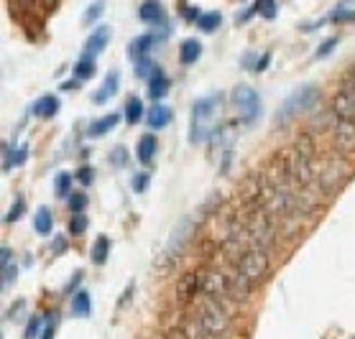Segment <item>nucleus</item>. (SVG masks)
I'll use <instances>...</instances> for the list:
<instances>
[{"label":"nucleus","mask_w":355,"mask_h":339,"mask_svg":"<svg viewBox=\"0 0 355 339\" xmlns=\"http://www.w3.org/2000/svg\"><path fill=\"white\" fill-rule=\"evenodd\" d=\"M110 163H113V166H118V169L128 163V156H125V148H123V145H118V148H113V151H110Z\"/></svg>","instance_id":"obj_37"},{"label":"nucleus","mask_w":355,"mask_h":339,"mask_svg":"<svg viewBox=\"0 0 355 339\" xmlns=\"http://www.w3.org/2000/svg\"><path fill=\"white\" fill-rule=\"evenodd\" d=\"M148 178H151V174H148V171H141V174H136V178H133V192H146Z\"/></svg>","instance_id":"obj_39"},{"label":"nucleus","mask_w":355,"mask_h":339,"mask_svg":"<svg viewBox=\"0 0 355 339\" xmlns=\"http://www.w3.org/2000/svg\"><path fill=\"white\" fill-rule=\"evenodd\" d=\"M0 266H3V288H8L10 283L16 281L18 268H16V263H13V253H10V248H6V245H3V250H0Z\"/></svg>","instance_id":"obj_19"},{"label":"nucleus","mask_w":355,"mask_h":339,"mask_svg":"<svg viewBox=\"0 0 355 339\" xmlns=\"http://www.w3.org/2000/svg\"><path fill=\"white\" fill-rule=\"evenodd\" d=\"M125 122H130V125H136V122H141L144 120V115H146V110H144V102L138 100V97H130L128 102H125Z\"/></svg>","instance_id":"obj_25"},{"label":"nucleus","mask_w":355,"mask_h":339,"mask_svg":"<svg viewBox=\"0 0 355 339\" xmlns=\"http://www.w3.org/2000/svg\"><path fill=\"white\" fill-rule=\"evenodd\" d=\"M136 64V74L141 77V80H151L156 72H159V64H156L151 57H146V59H138V62H133Z\"/></svg>","instance_id":"obj_30"},{"label":"nucleus","mask_w":355,"mask_h":339,"mask_svg":"<svg viewBox=\"0 0 355 339\" xmlns=\"http://www.w3.org/2000/svg\"><path fill=\"white\" fill-rule=\"evenodd\" d=\"M253 13H261L263 18H276V0H259L256 3V8H253Z\"/></svg>","instance_id":"obj_33"},{"label":"nucleus","mask_w":355,"mask_h":339,"mask_svg":"<svg viewBox=\"0 0 355 339\" xmlns=\"http://www.w3.org/2000/svg\"><path fill=\"white\" fill-rule=\"evenodd\" d=\"M72 181L74 176H69V174H57L54 176V192H57V196H62V199H69V194H72Z\"/></svg>","instance_id":"obj_28"},{"label":"nucleus","mask_w":355,"mask_h":339,"mask_svg":"<svg viewBox=\"0 0 355 339\" xmlns=\"http://www.w3.org/2000/svg\"><path fill=\"white\" fill-rule=\"evenodd\" d=\"M146 122H148V128L151 130L166 128V125L171 122V110L166 105H159V102H156V105L151 107V113L146 115Z\"/></svg>","instance_id":"obj_17"},{"label":"nucleus","mask_w":355,"mask_h":339,"mask_svg":"<svg viewBox=\"0 0 355 339\" xmlns=\"http://www.w3.org/2000/svg\"><path fill=\"white\" fill-rule=\"evenodd\" d=\"M253 288H256V283L248 281L243 273H238V271H233V273L227 275V293H230V299L233 301H245L253 293Z\"/></svg>","instance_id":"obj_8"},{"label":"nucleus","mask_w":355,"mask_h":339,"mask_svg":"<svg viewBox=\"0 0 355 339\" xmlns=\"http://www.w3.org/2000/svg\"><path fill=\"white\" fill-rule=\"evenodd\" d=\"M347 174H350L347 163L343 161L340 156H332L330 161H327V166H324V169L317 174V186H320V192L332 194L340 184H343V181H345Z\"/></svg>","instance_id":"obj_7"},{"label":"nucleus","mask_w":355,"mask_h":339,"mask_svg":"<svg viewBox=\"0 0 355 339\" xmlns=\"http://www.w3.org/2000/svg\"><path fill=\"white\" fill-rule=\"evenodd\" d=\"M230 301L233 299H215V296L202 293L200 299H194L192 322L200 324L210 337L223 339L225 331L230 329Z\"/></svg>","instance_id":"obj_1"},{"label":"nucleus","mask_w":355,"mask_h":339,"mask_svg":"<svg viewBox=\"0 0 355 339\" xmlns=\"http://www.w3.org/2000/svg\"><path fill=\"white\" fill-rule=\"evenodd\" d=\"M202 54V44L197 39H184L182 41V46H179V62L182 64H194Z\"/></svg>","instance_id":"obj_21"},{"label":"nucleus","mask_w":355,"mask_h":339,"mask_svg":"<svg viewBox=\"0 0 355 339\" xmlns=\"http://www.w3.org/2000/svg\"><path fill=\"white\" fill-rule=\"evenodd\" d=\"M136 156L141 163H148L154 161L156 156V136H151V133H146V136H141V140H138V148H136Z\"/></svg>","instance_id":"obj_20"},{"label":"nucleus","mask_w":355,"mask_h":339,"mask_svg":"<svg viewBox=\"0 0 355 339\" xmlns=\"http://www.w3.org/2000/svg\"><path fill=\"white\" fill-rule=\"evenodd\" d=\"M121 122V113H110V115H105V118H100V120H95L92 125L87 128V136L89 138H103V136H107L110 130L115 128Z\"/></svg>","instance_id":"obj_16"},{"label":"nucleus","mask_w":355,"mask_h":339,"mask_svg":"<svg viewBox=\"0 0 355 339\" xmlns=\"http://www.w3.org/2000/svg\"><path fill=\"white\" fill-rule=\"evenodd\" d=\"M3 151H6V163H3V169H6V171L16 169V166L26 163V156H28V148H26V145H18L13 154H10V145H6Z\"/></svg>","instance_id":"obj_26"},{"label":"nucleus","mask_w":355,"mask_h":339,"mask_svg":"<svg viewBox=\"0 0 355 339\" xmlns=\"http://www.w3.org/2000/svg\"><path fill=\"white\" fill-rule=\"evenodd\" d=\"M69 210L74 212V214H80V212H85V207H87V194H82V192H72L69 194Z\"/></svg>","instance_id":"obj_32"},{"label":"nucleus","mask_w":355,"mask_h":339,"mask_svg":"<svg viewBox=\"0 0 355 339\" xmlns=\"http://www.w3.org/2000/svg\"><path fill=\"white\" fill-rule=\"evenodd\" d=\"M51 250L57 253V255H59V253H64L67 250V240H64V237H57V240L51 242Z\"/></svg>","instance_id":"obj_43"},{"label":"nucleus","mask_w":355,"mask_h":339,"mask_svg":"<svg viewBox=\"0 0 355 339\" xmlns=\"http://www.w3.org/2000/svg\"><path fill=\"white\" fill-rule=\"evenodd\" d=\"M33 230L39 235H49L54 230V214H51L49 207H39L36 210V214H33Z\"/></svg>","instance_id":"obj_22"},{"label":"nucleus","mask_w":355,"mask_h":339,"mask_svg":"<svg viewBox=\"0 0 355 339\" xmlns=\"http://www.w3.org/2000/svg\"><path fill=\"white\" fill-rule=\"evenodd\" d=\"M74 87H80V80H72V82H64V84H62V89H74Z\"/></svg>","instance_id":"obj_46"},{"label":"nucleus","mask_w":355,"mask_h":339,"mask_svg":"<svg viewBox=\"0 0 355 339\" xmlns=\"http://www.w3.org/2000/svg\"><path fill=\"white\" fill-rule=\"evenodd\" d=\"M156 44V36L154 33H144V36H138V39L130 41V59L138 62V59H146L151 54V48Z\"/></svg>","instance_id":"obj_14"},{"label":"nucleus","mask_w":355,"mask_h":339,"mask_svg":"<svg viewBox=\"0 0 355 339\" xmlns=\"http://www.w3.org/2000/svg\"><path fill=\"white\" fill-rule=\"evenodd\" d=\"M89 311H92V301H89L87 291H77L72 299V314L80 316V319H87Z\"/></svg>","instance_id":"obj_24"},{"label":"nucleus","mask_w":355,"mask_h":339,"mask_svg":"<svg viewBox=\"0 0 355 339\" xmlns=\"http://www.w3.org/2000/svg\"><path fill=\"white\" fill-rule=\"evenodd\" d=\"M57 319H59L57 311H54V314H49V324H46V329H44V337H41V339H54V329H57Z\"/></svg>","instance_id":"obj_41"},{"label":"nucleus","mask_w":355,"mask_h":339,"mask_svg":"<svg viewBox=\"0 0 355 339\" xmlns=\"http://www.w3.org/2000/svg\"><path fill=\"white\" fill-rule=\"evenodd\" d=\"M338 44H340V39H338V36H332V39H327V41H324V44H322V46L317 48V59L330 57L332 51H335V46H338Z\"/></svg>","instance_id":"obj_36"},{"label":"nucleus","mask_w":355,"mask_h":339,"mask_svg":"<svg viewBox=\"0 0 355 339\" xmlns=\"http://www.w3.org/2000/svg\"><path fill=\"white\" fill-rule=\"evenodd\" d=\"M16 3H21L24 8H31V6H33V3H36V0H16Z\"/></svg>","instance_id":"obj_48"},{"label":"nucleus","mask_w":355,"mask_h":339,"mask_svg":"<svg viewBox=\"0 0 355 339\" xmlns=\"http://www.w3.org/2000/svg\"><path fill=\"white\" fill-rule=\"evenodd\" d=\"M41 329H44V319H41V316H31L28 324H26L24 339H39Z\"/></svg>","instance_id":"obj_31"},{"label":"nucleus","mask_w":355,"mask_h":339,"mask_svg":"<svg viewBox=\"0 0 355 339\" xmlns=\"http://www.w3.org/2000/svg\"><path fill=\"white\" fill-rule=\"evenodd\" d=\"M268 62H271V54H263V57L256 62V69H253V72H263V69L268 66Z\"/></svg>","instance_id":"obj_44"},{"label":"nucleus","mask_w":355,"mask_h":339,"mask_svg":"<svg viewBox=\"0 0 355 339\" xmlns=\"http://www.w3.org/2000/svg\"><path fill=\"white\" fill-rule=\"evenodd\" d=\"M85 230H87V217H85V214H74L72 219H69V232L72 235H82L85 232Z\"/></svg>","instance_id":"obj_35"},{"label":"nucleus","mask_w":355,"mask_h":339,"mask_svg":"<svg viewBox=\"0 0 355 339\" xmlns=\"http://www.w3.org/2000/svg\"><path fill=\"white\" fill-rule=\"evenodd\" d=\"M107 255H110V240H107L105 235H100V237H95V242H92L89 258H92L95 266H105Z\"/></svg>","instance_id":"obj_23"},{"label":"nucleus","mask_w":355,"mask_h":339,"mask_svg":"<svg viewBox=\"0 0 355 339\" xmlns=\"http://www.w3.org/2000/svg\"><path fill=\"white\" fill-rule=\"evenodd\" d=\"M59 105H62V102H59L57 95H44L33 102V115H36V118H54V115L59 113Z\"/></svg>","instance_id":"obj_15"},{"label":"nucleus","mask_w":355,"mask_h":339,"mask_svg":"<svg viewBox=\"0 0 355 339\" xmlns=\"http://www.w3.org/2000/svg\"><path fill=\"white\" fill-rule=\"evenodd\" d=\"M80 281H82V273H77V275H74V281L69 283V286H67V293H72V291L77 288V286H80Z\"/></svg>","instance_id":"obj_45"},{"label":"nucleus","mask_w":355,"mask_h":339,"mask_svg":"<svg viewBox=\"0 0 355 339\" xmlns=\"http://www.w3.org/2000/svg\"><path fill=\"white\" fill-rule=\"evenodd\" d=\"M220 105H223L220 92L194 100L192 118H189V140L192 143H205L212 136V125H215V115H218Z\"/></svg>","instance_id":"obj_2"},{"label":"nucleus","mask_w":355,"mask_h":339,"mask_svg":"<svg viewBox=\"0 0 355 339\" xmlns=\"http://www.w3.org/2000/svg\"><path fill=\"white\" fill-rule=\"evenodd\" d=\"M268 268H271V258H268V250H261V248H250L241 255V260L233 266V271L243 273L248 281L261 283L266 278Z\"/></svg>","instance_id":"obj_4"},{"label":"nucleus","mask_w":355,"mask_h":339,"mask_svg":"<svg viewBox=\"0 0 355 339\" xmlns=\"http://www.w3.org/2000/svg\"><path fill=\"white\" fill-rule=\"evenodd\" d=\"M103 10H105V0H97V3H92V6L87 8V13H85L82 21H85L87 26H92V21H97V18L103 16Z\"/></svg>","instance_id":"obj_34"},{"label":"nucleus","mask_w":355,"mask_h":339,"mask_svg":"<svg viewBox=\"0 0 355 339\" xmlns=\"http://www.w3.org/2000/svg\"><path fill=\"white\" fill-rule=\"evenodd\" d=\"M220 24H223V16H220L218 10H212V13H202V16L197 18V26H200V31H205V33H212Z\"/></svg>","instance_id":"obj_29"},{"label":"nucleus","mask_w":355,"mask_h":339,"mask_svg":"<svg viewBox=\"0 0 355 339\" xmlns=\"http://www.w3.org/2000/svg\"><path fill=\"white\" fill-rule=\"evenodd\" d=\"M24 210H26V202L21 199V196H18L16 204L10 207V212H8V217H6V222H18V219H21V214H24Z\"/></svg>","instance_id":"obj_38"},{"label":"nucleus","mask_w":355,"mask_h":339,"mask_svg":"<svg viewBox=\"0 0 355 339\" xmlns=\"http://www.w3.org/2000/svg\"><path fill=\"white\" fill-rule=\"evenodd\" d=\"M92 176H95V171L89 169V166H82L80 171H77V174H74V178H77V181H80V184H92Z\"/></svg>","instance_id":"obj_40"},{"label":"nucleus","mask_w":355,"mask_h":339,"mask_svg":"<svg viewBox=\"0 0 355 339\" xmlns=\"http://www.w3.org/2000/svg\"><path fill=\"white\" fill-rule=\"evenodd\" d=\"M118 87H121V74L110 72L105 77V82H103V87L92 95V102H95V105H105V102H110V100L115 97V92H118Z\"/></svg>","instance_id":"obj_12"},{"label":"nucleus","mask_w":355,"mask_h":339,"mask_svg":"<svg viewBox=\"0 0 355 339\" xmlns=\"http://www.w3.org/2000/svg\"><path fill=\"white\" fill-rule=\"evenodd\" d=\"M332 115H338L343 120L355 122V95L347 89H338V95L332 100Z\"/></svg>","instance_id":"obj_9"},{"label":"nucleus","mask_w":355,"mask_h":339,"mask_svg":"<svg viewBox=\"0 0 355 339\" xmlns=\"http://www.w3.org/2000/svg\"><path fill=\"white\" fill-rule=\"evenodd\" d=\"M107 41H110V28H105V26H97L95 33L87 39V44H85V54H89V57H97V54H103L107 46Z\"/></svg>","instance_id":"obj_13"},{"label":"nucleus","mask_w":355,"mask_h":339,"mask_svg":"<svg viewBox=\"0 0 355 339\" xmlns=\"http://www.w3.org/2000/svg\"><path fill=\"white\" fill-rule=\"evenodd\" d=\"M317 102H320V89H317L315 84L299 87L294 95L286 97V102H284L279 115H276V125H286V122L294 120L299 113H309Z\"/></svg>","instance_id":"obj_3"},{"label":"nucleus","mask_w":355,"mask_h":339,"mask_svg":"<svg viewBox=\"0 0 355 339\" xmlns=\"http://www.w3.org/2000/svg\"><path fill=\"white\" fill-rule=\"evenodd\" d=\"M189 235H192V217H184L177 225V230L171 232V240H169V245H166V258H174V255L182 253Z\"/></svg>","instance_id":"obj_10"},{"label":"nucleus","mask_w":355,"mask_h":339,"mask_svg":"<svg viewBox=\"0 0 355 339\" xmlns=\"http://www.w3.org/2000/svg\"><path fill=\"white\" fill-rule=\"evenodd\" d=\"M95 74V57H89V54H82L80 57V62L74 64V77L77 80H89Z\"/></svg>","instance_id":"obj_27"},{"label":"nucleus","mask_w":355,"mask_h":339,"mask_svg":"<svg viewBox=\"0 0 355 339\" xmlns=\"http://www.w3.org/2000/svg\"><path fill=\"white\" fill-rule=\"evenodd\" d=\"M138 18L144 24H154V26H166V18H164V8L159 0H146L138 8Z\"/></svg>","instance_id":"obj_11"},{"label":"nucleus","mask_w":355,"mask_h":339,"mask_svg":"<svg viewBox=\"0 0 355 339\" xmlns=\"http://www.w3.org/2000/svg\"><path fill=\"white\" fill-rule=\"evenodd\" d=\"M332 21H338V24H350V21H355V13L353 10H338V13L332 16Z\"/></svg>","instance_id":"obj_42"},{"label":"nucleus","mask_w":355,"mask_h":339,"mask_svg":"<svg viewBox=\"0 0 355 339\" xmlns=\"http://www.w3.org/2000/svg\"><path fill=\"white\" fill-rule=\"evenodd\" d=\"M233 105L238 110V118H241L243 125H253L261 118V97L248 84H238L233 89Z\"/></svg>","instance_id":"obj_5"},{"label":"nucleus","mask_w":355,"mask_h":339,"mask_svg":"<svg viewBox=\"0 0 355 339\" xmlns=\"http://www.w3.org/2000/svg\"><path fill=\"white\" fill-rule=\"evenodd\" d=\"M169 87H171V82L164 77V72L159 69V72L148 80V97L154 100V102H159V100H164V97L169 95Z\"/></svg>","instance_id":"obj_18"},{"label":"nucleus","mask_w":355,"mask_h":339,"mask_svg":"<svg viewBox=\"0 0 355 339\" xmlns=\"http://www.w3.org/2000/svg\"><path fill=\"white\" fill-rule=\"evenodd\" d=\"M330 138L338 154L347 156L355 154V122L353 120H343L338 115L330 113Z\"/></svg>","instance_id":"obj_6"},{"label":"nucleus","mask_w":355,"mask_h":339,"mask_svg":"<svg viewBox=\"0 0 355 339\" xmlns=\"http://www.w3.org/2000/svg\"><path fill=\"white\" fill-rule=\"evenodd\" d=\"M39 3L44 8H54V6H57V0H39Z\"/></svg>","instance_id":"obj_47"}]
</instances>
